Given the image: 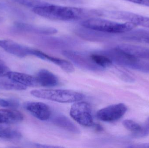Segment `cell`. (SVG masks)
<instances>
[{"label": "cell", "mask_w": 149, "mask_h": 148, "mask_svg": "<svg viewBox=\"0 0 149 148\" xmlns=\"http://www.w3.org/2000/svg\"><path fill=\"white\" fill-rule=\"evenodd\" d=\"M19 105L18 101L15 99H3L0 98V106L5 107H17Z\"/></svg>", "instance_id": "25"}, {"label": "cell", "mask_w": 149, "mask_h": 148, "mask_svg": "<svg viewBox=\"0 0 149 148\" xmlns=\"http://www.w3.org/2000/svg\"><path fill=\"white\" fill-rule=\"evenodd\" d=\"M127 110L126 105L123 103L110 105L97 112V118L102 121L112 122L118 120L125 115Z\"/></svg>", "instance_id": "8"}, {"label": "cell", "mask_w": 149, "mask_h": 148, "mask_svg": "<svg viewBox=\"0 0 149 148\" xmlns=\"http://www.w3.org/2000/svg\"><path fill=\"white\" fill-rule=\"evenodd\" d=\"M130 147L134 148H149V143H145L142 144H136L131 146Z\"/></svg>", "instance_id": "29"}, {"label": "cell", "mask_w": 149, "mask_h": 148, "mask_svg": "<svg viewBox=\"0 0 149 148\" xmlns=\"http://www.w3.org/2000/svg\"><path fill=\"white\" fill-rule=\"evenodd\" d=\"M9 71L8 68L5 66L3 63H0V77L6 76Z\"/></svg>", "instance_id": "26"}, {"label": "cell", "mask_w": 149, "mask_h": 148, "mask_svg": "<svg viewBox=\"0 0 149 148\" xmlns=\"http://www.w3.org/2000/svg\"><path fill=\"white\" fill-rule=\"evenodd\" d=\"M81 25L86 28L110 34L129 32L136 27L134 23L130 22L121 23L98 17L83 20Z\"/></svg>", "instance_id": "2"}, {"label": "cell", "mask_w": 149, "mask_h": 148, "mask_svg": "<svg viewBox=\"0 0 149 148\" xmlns=\"http://www.w3.org/2000/svg\"><path fill=\"white\" fill-rule=\"evenodd\" d=\"M22 137V134L17 130L5 128L0 131V138L7 140H17Z\"/></svg>", "instance_id": "20"}, {"label": "cell", "mask_w": 149, "mask_h": 148, "mask_svg": "<svg viewBox=\"0 0 149 148\" xmlns=\"http://www.w3.org/2000/svg\"><path fill=\"white\" fill-rule=\"evenodd\" d=\"M142 41H144V42L148 43V44H149V37H144V38L142 39Z\"/></svg>", "instance_id": "30"}, {"label": "cell", "mask_w": 149, "mask_h": 148, "mask_svg": "<svg viewBox=\"0 0 149 148\" xmlns=\"http://www.w3.org/2000/svg\"><path fill=\"white\" fill-rule=\"evenodd\" d=\"M18 4L32 9L49 5L50 3L42 0H14Z\"/></svg>", "instance_id": "22"}, {"label": "cell", "mask_w": 149, "mask_h": 148, "mask_svg": "<svg viewBox=\"0 0 149 148\" xmlns=\"http://www.w3.org/2000/svg\"><path fill=\"white\" fill-rule=\"evenodd\" d=\"M3 63V62H2V61L0 60V63Z\"/></svg>", "instance_id": "32"}, {"label": "cell", "mask_w": 149, "mask_h": 148, "mask_svg": "<svg viewBox=\"0 0 149 148\" xmlns=\"http://www.w3.org/2000/svg\"><path fill=\"white\" fill-rule=\"evenodd\" d=\"M62 54L74 64L82 68L94 71L103 70V68L94 62L90 55H88L83 53L71 50H63Z\"/></svg>", "instance_id": "7"}, {"label": "cell", "mask_w": 149, "mask_h": 148, "mask_svg": "<svg viewBox=\"0 0 149 148\" xmlns=\"http://www.w3.org/2000/svg\"><path fill=\"white\" fill-rule=\"evenodd\" d=\"M70 114L73 120L82 126L89 127L94 125L92 108L88 103L79 102L74 103L71 108Z\"/></svg>", "instance_id": "6"}, {"label": "cell", "mask_w": 149, "mask_h": 148, "mask_svg": "<svg viewBox=\"0 0 149 148\" xmlns=\"http://www.w3.org/2000/svg\"><path fill=\"white\" fill-rule=\"evenodd\" d=\"M76 30V33L81 37L95 41H103L108 38V33H103L82 27Z\"/></svg>", "instance_id": "17"}, {"label": "cell", "mask_w": 149, "mask_h": 148, "mask_svg": "<svg viewBox=\"0 0 149 148\" xmlns=\"http://www.w3.org/2000/svg\"><path fill=\"white\" fill-rule=\"evenodd\" d=\"M31 94L37 98L61 103L76 102L84 98L81 93L68 89H35Z\"/></svg>", "instance_id": "4"}, {"label": "cell", "mask_w": 149, "mask_h": 148, "mask_svg": "<svg viewBox=\"0 0 149 148\" xmlns=\"http://www.w3.org/2000/svg\"><path fill=\"white\" fill-rule=\"evenodd\" d=\"M38 85L44 87H53L58 85V80L56 76L46 69L39 70L36 76Z\"/></svg>", "instance_id": "16"}, {"label": "cell", "mask_w": 149, "mask_h": 148, "mask_svg": "<svg viewBox=\"0 0 149 148\" xmlns=\"http://www.w3.org/2000/svg\"><path fill=\"white\" fill-rule=\"evenodd\" d=\"M31 55L35 56L42 60L49 61L59 66L64 71L68 73H71L74 71V67L70 62L63 59L56 58L48 55L40 50L32 48Z\"/></svg>", "instance_id": "11"}, {"label": "cell", "mask_w": 149, "mask_h": 148, "mask_svg": "<svg viewBox=\"0 0 149 148\" xmlns=\"http://www.w3.org/2000/svg\"><path fill=\"white\" fill-rule=\"evenodd\" d=\"M124 1L149 7V0H124Z\"/></svg>", "instance_id": "27"}, {"label": "cell", "mask_w": 149, "mask_h": 148, "mask_svg": "<svg viewBox=\"0 0 149 148\" xmlns=\"http://www.w3.org/2000/svg\"><path fill=\"white\" fill-rule=\"evenodd\" d=\"M16 28L23 32H31L43 35H50L57 33L55 28L46 26H35L23 23H17L15 24Z\"/></svg>", "instance_id": "12"}, {"label": "cell", "mask_w": 149, "mask_h": 148, "mask_svg": "<svg viewBox=\"0 0 149 148\" xmlns=\"http://www.w3.org/2000/svg\"><path fill=\"white\" fill-rule=\"evenodd\" d=\"M32 11L40 16L54 21H68L100 17L99 10L65 7L51 3L32 9Z\"/></svg>", "instance_id": "1"}, {"label": "cell", "mask_w": 149, "mask_h": 148, "mask_svg": "<svg viewBox=\"0 0 149 148\" xmlns=\"http://www.w3.org/2000/svg\"><path fill=\"white\" fill-rule=\"evenodd\" d=\"M46 1H54L62 2L71 3H82V0H46Z\"/></svg>", "instance_id": "28"}, {"label": "cell", "mask_w": 149, "mask_h": 148, "mask_svg": "<svg viewBox=\"0 0 149 148\" xmlns=\"http://www.w3.org/2000/svg\"><path fill=\"white\" fill-rule=\"evenodd\" d=\"M6 76L25 87H34L38 85L36 77L19 72L9 71Z\"/></svg>", "instance_id": "14"}, {"label": "cell", "mask_w": 149, "mask_h": 148, "mask_svg": "<svg viewBox=\"0 0 149 148\" xmlns=\"http://www.w3.org/2000/svg\"><path fill=\"white\" fill-rule=\"evenodd\" d=\"M53 123L59 127L62 128L74 134H80V130L73 122L64 116H58L53 120Z\"/></svg>", "instance_id": "18"}, {"label": "cell", "mask_w": 149, "mask_h": 148, "mask_svg": "<svg viewBox=\"0 0 149 148\" xmlns=\"http://www.w3.org/2000/svg\"><path fill=\"white\" fill-rule=\"evenodd\" d=\"M107 56L112 63L122 67L149 72V63L140 61L117 48L100 52Z\"/></svg>", "instance_id": "3"}, {"label": "cell", "mask_w": 149, "mask_h": 148, "mask_svg": "<svg viewBox=\"0 0 149 148\" xmlns=\"http://www.w3.org/2000/svg\"><path fill=\"white\" fill-rule=\"evenodd\" d=\"M22 113L10 109H0V124H15L23 120Z\"/></svg>", "instance_id": "15"}, {"label": "cell", "mask_w": 149, "mask_h": 148, "mask_svg": "<svg viewBox=\"0 0 149 148\" xmlns=\"http://www.w3.org/2000/svg\"><path fill=\"white\" fill-rule=\"evenodd\" d=\"M123 125L126 129L130 132H132L133 134L138 133L140 131L141 128V125H140L134 121L130 120H124L123 122Z\"/></svg>", "instance_id": "23"}, {"label": "cell", "mask_w": 149, "mask_h": 148, "mask_svg": "<svg viewBox=\"0 0 149 148\" xmlns=\"http://www.w3.org/2000/svg\"><path fill=\"white\" fill-rule=\"evenodd\" d=\"M100 16L122 20L149 29V17L128 11L100 10Z\"/></svg>", "instance_id": "5"}, {"label": "cell", "mask_w": 149, "mask_h": 148, "mask_svg": "<svg viewBox=\"0 0 149 148\" xmlns=\"http://www.w3.org/2000/svg\"><path fill=\"white\" fill-rule=\"evenodd\" d=\"M90 56L96 65L103 69L109 67L113 63L107 56L100 52L91 54Z\"/></svg>", "instance_id": "19"}, {"label": "cell", "mask_w": 149, "mask_h": 148, "mask_svg": "<svg viewBox=\"0 0 149 148\" xmlns=\"http://www.w3.org/2000/svg\"><path fill=\"white\" fill-rule=\"evenodd\" d=\"M0 88L8 89V90L14 89V90H22L26 89H27V87L9 79V80L0 81Z\"/></svg>", "instance_id": "21"}, {"label": "cell", "mask_w": 149, "mask_h": 148, "mask_svg": "<svg viewBox=\"0 0 149 148\" xmlns=\"http://www.w3.org/2000/svg\"><path fill=\"white\" fill-rule=\"evenodd\" d=\"M25 109L33 116L42 121L49 120L51 111L49 106L43 103L39 102H27L24 104Z\"/></svg>", "instance_id": "9"}, {"label": "cell", "mask_w": 149, "mask_h": 148, "mask_svg": "<svg viewBox=\"0 0 149 148\" xmlns=\"http://www.w3.org/2000/svg\"><path fill=\"white\" fill-rule=\"evenodd\" d=\"M2 21V18L1 17H0V22Z\"/></svg>", "instance_id": "31"}, {"label": "cell", "mask_w": 149, "mask_h": 148, "mask_svg": "<svg viewBox=\"0 0 149 148\" xmlns=\"http://www.w3.org/2000/svg\"><path fill=\"white\" fill-rule=\"evenodd\" d=\"M0 47L8 53L20 58L30 55L31 48L11 40H0Z\"/></svg>", "instance_id": "10"}, {"label": "cell", "mask_w": 149, "mask_h": 148, "mask_svg": "<svg viewBox=\"0 0 149 148\" xmlns=\"http://www.w3.org/2000/svg\"><path fill=\"white\" fill-rule=\"evenodd\" d=\"M117 47L136 58L149 60V48L128 44H120Z\"/></svg>", "instance_id": "13"}, {"label": "cell", "mask_w": 149, "mask_h": 148, "mask_svg": "<svg viewBox=\"0 0 149 148\" xmlns=\"http://www.w3.org/2000/svg\"><path fill=\"white\" fill-rule=\"evenodd\" d=\"M149 135V117L147 119L144 124L141 125L140 131L134 134L136 137H143Z\"/></svg>", "instance_id": "24"}]
</instances>
